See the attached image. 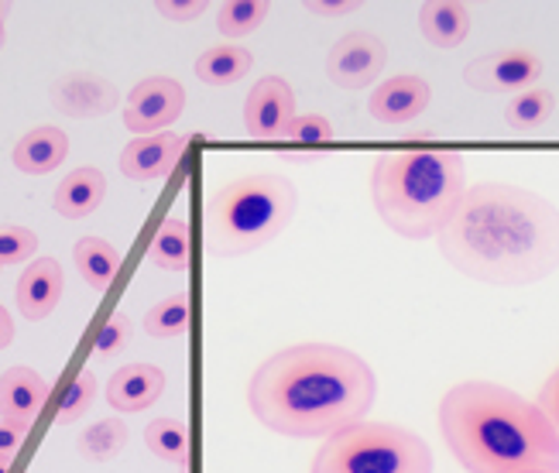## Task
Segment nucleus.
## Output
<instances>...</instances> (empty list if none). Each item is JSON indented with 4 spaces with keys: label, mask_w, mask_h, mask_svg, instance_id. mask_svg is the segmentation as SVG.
Wrapping results in <instances>:
<instances>
[{
    "label": "nucleus",
    "mask_w": 559,
    "mask_h": 473,
    "mask_svg": "<svg viewBox=\"0 0 559 473\" xmlns=\"http://www.w3.org/2000/svg\"><path fill=\"white\" fill-rule=\"evenodd\" d=\"M436 240L440 255L474 282L536 285L559 268V210L532 189L477 182Z\"/></svg>",
    "instance_id": "f257e3e1"
},
{
    "label": "nucleus",
    "mask_w": 559,
    "mask_h": 473,
    "mask_svg": "<svg viewBox=\"0 0 559 473\" xmlns=\"http://www.w3.org/2000/svg\"><path fill=\"white\" fill-rule=\"evenodd\" d=\"M378 378L336 343H296L261 360L248 385L251 415L288 439H330L374 409Z\"/></svg>",
    "instance_id": "f03ea898"
},
{
    "label": "nucleus",
    "mask_w": 559,
    "mask_h": 473,
    "mask_svg": "<svg viewBox=\"0 0 559 473\" xmlns=\"http://www.w3.org/2000/svg\"><path fill=\"white\" fill-rule=\"evenodd\" d=\"M440 433L467 473H559L552 422L504 385H453L440 402Z\"/></svg>",
    "instance_id": "7ed1b4c3"
},
{
    "label": "nucleus",
    "mask_w": 559,
    "mask_h": 473,
    "mask_svg": "<svg viewBox=\"0 0 559 473\" xmlns=\"http://www.w3.org/2000/svg\"><path fill=\"white\" fill-rule=\"evenodd\" d=\"M467 192V165L453 147H402L371 168V199L388 230L405 240L440 237Z\"/></svg>",
    "instance_id": "20e7f679"
},
{
    "label": "nucleus",
    "mask_w": 559,
    "mask_h": 473,
    "mask_svg": "<svg viewBox=\"0 0 559 473\" xmlns=\"http://www.w3.org/2000/svg\"><path fill=\"white\" fill-rule=\"evenodd\" d=\"M299 210V189L275 172H254L216 189L206 206V251L216 258L251 255L275 240Z\"/></svg>",
    "instance_id": "39448f33"
},
{
    "label": "nucleus",
    "mask_w": 559,
    "mask_h": 473,
    "mask_svg": "<svg viewBox=\"0 0 559 473\" xmlns=\"http://www.w3.org/2000/svg\"><path fill=\"white\" fill-rule=\"evenodd\" d=\"M309 473H432V450L395 422H354L323 439Z\"/></svg>",
    "instance_id": "423d86ee"
},
{
    "label": "nucleus",
    "mask_w": 559,
    "mask_h": 473,
    "mask_svg": "<svg viewBox=\"0 0 559 473\" xmlns=\"http://www.w3.org/2000/svg\"><path fill=\"white\" fill-rule=\"evenodd\" d=\"M186 110V90L179 80H168V76H152V80H141L131 96H128V107H124V128L131 134L141 138H152L155 131L176 123Z\"/></svg>",
    "instance_id": "0eeeda50"
},
{
    "label": "nucleus",
    "mask_w": 559,
    "mask_h": 473,
    "mask_svg": "<svg viewBox=\"0 0 559 473\" xmlns=\"http://www.w3.org/2000/svg\"><path fill=\"white\" fill-rule=\"evenodd\" d=\"M543 76V59L528 48H504L467 62L464 83L477 93H525Z\"/></svg>",
    "instance_id": "6e6552de"
},
{
    "label": "nucleus",
    "mask_w": 559,
    "mask_h": 473,
    "mask_svg": "<svg viewBox=\"0 0 559 473\" xmlns=\"http://www.w3.org/2000/svg\"><path fill=\"white\" fill-rule=\"evenodd\" d=\"M388 62V48L371 32H350L330 48L326 76L340 90H364L371 86Z\"/></svg>",
    "instance_id": "1a4fd4ad"
},
{
    "label": "nucleus",
    "mask_w": 559,
    "mask_h": 473,
    "mask_svg": "<svg viewBox=\"0 0 559 473\" xmlns=\"http://www.w3.org/2000/svg\"><path fill=\"white\" fill-rule=\"evenodd\" d=\"M296 93L282 76H264L251 86L245 99V128L258 141L285 138L288 123L296 120Z\"/></svg>",
    "instance_id": "9d476101"
},
{
    "label": "nucleus",
    "mask_w": 559,
    "mask_h": 473,
    "mask_svg": "<svg viewBox=\"0 0 559 473\" xmlns=\"http://www.w3.org/2000/svg\"><path fill=\"white\" fill-rule=\"evenodd\" d=\"M186 138L182 134H152V138H134L124 152H120V172L134 182H152L173 176L176 165L186 155Z\"/></svg>",
    "instance_id": "9b49d317"
},
{
    "label": "nucleus",
    "mask_w": 559,
    "mask_h": 473,
    "mask_svg": "<svg viewBox=\"0 0 559 473\" xmlns=\"http://www.w3.org/2000/svg\"><path fill=\"white\" fill-rule=\"evenodd\" d=\"M429 104H432V86L423 76H395L384 80L371 93L368 110L381 123H408L419 114H426Z\"/></svg>",
    "instance_id": "f8f14e48"
},
{
    "label": "nucleus",
    "mask_w": 559,
    "mask_h": 473,
    "mask_svg": "<svg viewBox=\"0 0 559 473\" xmlns=\"http://www.w3.org/2000/svg\"><path fill=\"white\" fill-rule=\"evenodd\" d=\"M48 402V381L32 367H11L0 375V418L28 429Z\"/></svg>",
    "instance_id": "ddd939ff"
},
{
    "label": "nucleus",
    "mask_w": 559,
    "mask_h": 473,
    "mask_svg": "<svg viewBox=\"0 0 559 473\" xmlns=\"http://www.w3.org/2000/svg\"><path fill=\"white\" fill-rule=\"evenodd\" d=\"M52 104L66 117H104L117 107V90L90 72H72L52 86Z\"/></svg>",
    "instance_id": "4468645a"
},
{
    "label": "nucleus",
    "mask_w": 559,
    "mask_h": 473,
    "mask_svg": "<svg viewBox=\"0 0 559 473\" xmlns=\"http://www.w3.org/2000/svg\"><path fill=\"white\" fill-rule=\"evenodd\" d=\"M165 391V375L152 364H128L107 381V402L117 412L152 409Z\"/></svg>",
    "instance_id": "2eb2a0df"
},
{
    "label": "nucleus",
    "mask_w": 559,
    "mask_h": 473,
    "mask_svg": "<svg viewBox=\"0 0 559 473\" xmlns=\"http://www.w3.org/2000/svg\"><path fill=\"white\" fill-rule=\"evenodd\" d=\"M62 298V268L56 258H38L17 282V309L24 319H45Z\"/></svg>",
    "instance_id": "dca6fc26"
},
{
    "label": "nucleus",
    "mask_w": 559,
    "mask_h": 473,
    "mask_svg": "<svg viewBox=\"0 0 559 473\" xmlns=\"http://www.w3.org/2000/svg\"><path fill=\"white\" fill-rule=\"evenodd\" d=\"M419 32L436 48H460L471 35V8L456 0H429L419 8Z\"/></svg>",
    "instance_id": "f3484780"
},
{
    "label": "nucleus",
    "mask_w": 559,
    "mask_h": 473,
    "mask_svg": "<svg viewBox=\"0 0 559 473\" xmlns=\"http://www.w3.org/2000/svg\"><path fill=\"white\" fill-rule=\"evenodd\" d=\"M69 155V138L59 128H35L14 144V165L24 176H48Z\"/></svg>",
    "instance_id": "a211bd4d"
},
{
    "label": "nucleus",
    "mask_w": 559,
    "mask_h": 473,
    "mask_svg": "<svg viewBox=\"0 0 559 473\" xmlns=\"http://www.w3.org/2000/svg\"><path fill=\"white\" fill-rule=\"evenodd\" d=\"M104 196H107L104 172L100 168H76L72 176H66L59 182L52 206L66 220H83V216H90L96 206L104 203Z\"/></svg>",
    "instance_id": "6ab92c4d"
},
{
    "label": "nucleus",
    "mask_w": 559,
    "mask_h": 473,
    "mask_svg": "<svg viewBox=\"0 0 559 473\" xmlns=\"http://www.w3.org/2000/svg\"><path fill=\"white\" fill-rule=\"evenodd\" d=\"M251 52L240 45H213L197 59V76L206 86H230L251 72Z\"/></svg>",
    "instance_id": "aec40b11"
},
{
    "label": "nucleus",
    "mask_w": 559,
    "mask_h": 473,
    "mask_svg": "<svg viewBox=\"0 0 559 473\" xmlns=\"http://www.w3.org/2000/svg\"><path fill=\"white\" fill-rule=\"evenodd\" d=\"M76 268H80V275L90 288L107 292L117 279V271H120V255H117V247L107 244L104 237H83L76 244Z\"/></svg>",
    "instance_id": "412c9836"
},
{
    "label": "nucleus",
    "mask_w": 559,
    "mask_h": 473,
    "mask_svg": "<svg viewBox=\"0 0 559 473\" xmlns=\"http://www.w3.org/2000/svg\"><path fill=\"white\" fill-rule=\"evenodd\" d=\"M189 223L182 216H168L158 234L152 237L148 258L162 271H186L189 268Z\"/></svg>",
    "instance_id": "4be33fe9"
},
{
    "label": "nucleus",
    "mask_w": 559,
    "mask_h": 473,
    "mask_svg": "<svg viewBox=\"0 0 559 473\" xmlns=\"http://www.w3.org/2000/svg\"><path fill=\"white\" fill-rule=\"evenodd\" d=\"M552 110H556V96L543 86H532L504 107V123L519 134H532L552 117Z\"/></svg>",
    "instance_id": "5701e85b"
},
{
    "label": "nucleus",
    "mask_w": 559,
    "mask_h": 473,
    "mask_svg": "<svg viewBox=\"0 0 559 473\" xmlns=\"http://www.w3.org/2000/svg\"><path fill=\"white\" fill-rule=\"evenodd\" d=\"M269 14H272L269 0H227V4L216 11V28L227 38H245L258 32Z\"/></svg>",
    "instance_id": "b1692460"
},
{
    "label": "nucleus",
    "mask_w": 559,
    "mask_h": 473,
    "mask_svg": "<svg viewBox=\"0 0 559 473\" xmlns=\"http://www.w3.org/2000/svg\"><path fill=\"white\" fill-rule=\"evenodd\" d=\"M144 442L148 450L165 460V463H186L189 460V429L176 418H155L148 429H144Z\"/></svg>",
    "instance_id": "393cba45"
},
{
    "label": "nucleus",
    "mask_w": 559,
    "mask_h": 473,
    "mask_svg": "<svg viewBox=\"0 0 559 473\" xmlns=\"http://www.w3.org/2000/svg\"><path fill=\"white\" fill-rule=\"evenodd\" d=\"M128 446V426L120 418H104L80 436V453L93 463H107Z\"/></svg>",
    "instance_id": "a878e982"
},
{
    "label": "nucleus",
    "mask_w": 559,
    "mask_h": 473,
    "mask_svg": "<svg viewBox=\"0 0 559 473\" xmlns=\"http://www.w3.org/2000/svg\"><path fill=\"white\" fill-rule=\"evenodd\" d=\"M144 330H148V336H158V340L182 336L189 330V295L179 292V295L162 298V303L144 316Z\"/></svg>",
    "instance_id": "bb28decb"
},
{
    "label": "nucleus",
    "mask_w": 559,
    "mask_h": 473,
    "mask_svg": "<svg viewBox=\"0 0 559 473\" xmlns=\"http://www.w3.org/2000/svg\"><path fill=\"white\" fill-rule=\"evenodd\" d=\"M93 398H96V378H93V370H80L76 381L66 388V398H62V405L56 412V422H59V426H69V422L83 418L86 409L93 405Z\"/></svg>",
    "instance_id": "cd10ccee"
},
{
    "label": "nucleus",
    "mask_w": 559,
    "mask_h": 473,
    "mask_svg": "<svg viewBox=\"0 0 559 473\" xmlns=\"http://www.w3.org/2000/svg\"><path fill=\"white\" fill-rule=\"evenodd\" d=\"M288 144H302V147H320L333 141V123L320 114H299L296 120L288 123L285 131Z\"/></svg>",
    "instance_id": "c85d7f7f"
},
{
    "label": "nucleus",
    "mask_w": 559,
    "mask_h": 473,
    "mask_svg": "<svg viewBox=\"0 0 559 473\" xmlns=\"http://www.w3.org/2000/svg\"><path fill=\"white\" fill-rule=\"evenodd\" d=\"M131 333H134V327H131V319L124 316V312H114L104 327H100V333H96V340H93V354L96 357H114V354H120L124 346L131 343Z\"/></svg>",
    "instance_id": "c756f323"
},
{
    "label": "nucleus",
    "mask_w": 559,
    "mask_h": 473,
    "mask_svg": "<svg viewBox=\"0 0 559 473\" xmlns=\"http://www.w3.org/2000/svg\"><path fill=\"white\" fill-rule=\"evenodd\" d=\"M38 251V237L24 227H0V268L21 264Z\"/></svg>",
    "instance_id": "7c9ffc66"
},
{
    "label": "nucleus",
    "mask_w": 559,
    "mask_h": 473,
    "mask_svg": "<svg viewBox=\"0 0 559 473\" xmlns=\"http://www.w3.org/2000/svg\"><path fill=\"white\" fill-rule=\"evenodd\" d=\"M536 405L543 409V415L552 422V429H556V436H559V367H556L552 375L543 381V388H539V398H536Z\"/></svg>",
    "instance_id": "2f4dec72"
},
{
    "label": "nucleus",
    "mask_w": 559,
    "mask_h": 473,
    "mask_svg": "<svg viewBox=\"0 0 559 473\" xmlns=\"http://www.w3.org/2000/svg\"><path fill=\"white\" fill-rule=\"evenodd\" d=\"M206 11V0H162L158 14L162 17H173V21H192Z\"/></svg>",
    "instance_id": "473e14b6"
},
{
    "label": "nucleus",
    "mask_w": 559,
    "mask_h": 473,
    "mask_svg": "<svg viewBox=\"0 0 559 473\" xmlns=\"http://www.w3.org/2000/svg\"><path fill=\"white\" fill-rule=\"evenodd\" d=\"M24 436H28V429L17 426V422H8V418H0V457H11L24 446Z\"/></svg>",
    "instance_id": "72a5a7b5"
},
{
    "label": "nucleus",
    "mask_w": 559,
    "mask_h": 473,
    "mask_svg": "<svg viewBox=\"0 0 559 473\" xmlns=\"http://www.w3.org/2000/svg\"><path fill=\"white\" fill-rule=\"evenodd\" d=\"M306 11H309V14H316V17H347V14L360 11V4H357V0H340V4H330V0H320V4H306Z\"/></svg>",
    "instance_id": "f704fd0d"
},
{
    "label": "nucleus",
    "mask_w": 559,
    "mask_h": 473,
    "mask_svg": "<svg viewBox=\"0 0 559 473\" xmlns=\"http://www.w3.org/2000/svg\"><path fill=\"white\" fill-rule=\"evenodd\" d=\"M11 340H14V319L4 306H0V351H8Z\"/></svg>",
    "instance_id": "c9c22d12"
},
{
    "label": "nucleus",
    "mask_w": 559,
    "mask_h": 473,
    "mask_svg": "<svg viewBox=\"0 0 559 473\" xmlns=\"http://www.w3.org/2000/svg\"><path fill=\"white\" fill-rule=\"evenodd\" d=\"M11 463H14L11 457H0V473H11Z\"/></svg>",
    "instance_id": "e433bc0d"
},
{
    "label": "nucleus",
    "mask_w": 559,
    "mask_h": 473,
    "mask_svg": "<svg viewBox=\"0 0 559 473\" xmlns=\"http://www.w3.org/2000/svg\"><path fill=\"white\" fill-rule=\"evenodd\" d=\"M0 48H4V24H0Z\"/></svg>",
    "instance_id": "4c0bfd02"
},
{
    "label": "nucleus",
    "mask_w": 559,
    "mask_h": 473,
    "mask_svg": "<svg viewBox=\"0 0 559 473\" xmlns=\"http://www.w3.org/2000/svg\"><path fill=\"white\" fill-rule=\"evenodd\" d=\"M0 24H4V4H0Z\"/></svg>",
    "instance_id": "58836bf2"
}]
</instances>
